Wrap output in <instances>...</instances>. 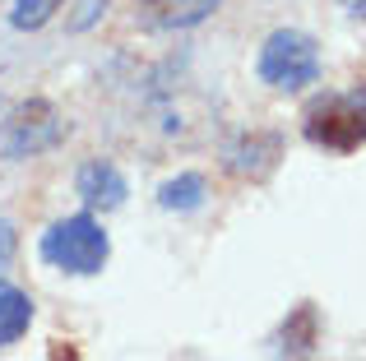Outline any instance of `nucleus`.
<instances>
[{
  "label": "nucleus",
  "instance_id": "9b49d317",
  "mask_svg": "<svg viewBox=\"0 0 366 361\" xmlns=\"http://www.w3.org/2000/svg\"><path fill=\"white\" fill-rule=\"evenodd\" d=\"M61 9V0H14V9H9V24L19 28V33H33V28H42L46 19Z\"/></svg>",
  "mask_w": 366,
  "mask_h": 361
},
{
  "label": "nucleus",
  "instance_id": "f257e3e1",
  "mask_svg": "<svg viewBox=\"0 0 366 361\" xmlns=\"http://www.w3.org/2000/svg\"><path fill=\"white\" fill-rule=\"evenodd\" d=\"M42 260L61 273H74V278H93V273L107 269V255L112 241L102 232V223L93 213H70V218H56L51 227L42 232Z\"/></svg>",
  "mask_w": 366,
  "mask_h": 361
},
{
  "label": "nucleus",
  "instance_id": "4468645a",
  "mask_svg": "<svg viewBox=\"0 0 366 361\" xmlns=\"http://www.w3.org/2000/svg\"><path fill=\"white\" fill-rule=\"evenodd\" d=\"M352 14H357V19H366V0H357V9H352Z\"/></svg>",
  "mask_w": 366,
  "mask_h": 361
},
{
  "label": "nucleus",
  "instance_id": "20e7f679",
  "mask_svg": "<svg viewBox=\"0 0 366 361\" xmlns=\"http://www.w3.org/2000/svg\"><path fill=\"white\" fill-rule=\"evenodd\" d=\"M255 74H259V83H269L278 93H297L320 79V46L306 33H297V28H278L259 46Z\"/></svg>",
  "mask_w": 366,
  "mask_h": 361
},
{
  "label": "nucleus",
  "instance_id": "6e6552de",
  "mask_svg": "<svg viewBox=\"0 0 366 361\" xmlns=\"http://www.w3.org/2000/svg\"><path fill=\"white\" fill-rule=\"evenodd\" d=\"M315 343H320V315H315L311 301H302V306L278 325L274 352L283 357V361H311L315 357Z\"/></svg>",
  "mask_w": 366,
  "mask_h": 361
},
{
  "label": "nucleus",
  "instance_id": "423d86ee",
  "mask_svg": "<svg viewBox=\"0 0 366 361\" xmlns=\"http://www.w3.org/2000/svg\"><path fill=\"white\" fill-rule=\"evenodd\" d=\"M223 0H139L134 5V19L153 33H181V28L204 24Z\"/></svg>",
  "mask_w": 366,
  "mask_h": 361
},
{
  "label": "nucleus",
  "instance_id": "2eb2a0df",
  "mask_svg": "<svg viewBox=\"0 0 366 361\" xmlns=\"http://www.w3.org/2000/svg\"><path fill=\"white\" fill-rule=\"evenodd\" d=\"M0 121H5V98H0Z\"/></svg>",
  "mask_w": 366,
  "mask_h": 361
},
{
  "label": "nucleus",
  "instance_id": "f8f14e48",
  "mask_svg": "<svg viewBox=\"0 0 366 361\" xmlns=\"http://www.w3.org/2000/svg\"><path fill=\"white\" fill-rule=\"evenodd\" d=\"M14 250H19V232H14V223H9V218H0V269L14 260Z\"/></svg>",
  "mask_w": 366,
  "mask_h": 361
},
{
  "label": "nucleus",
  "instance_id": "0eeeda50",
  "mask_svg": "<svg viewBox=\"0 0 366 361\" xmlns=\"http://www.w3.org/2000/svg\"><path fill=\"white\" fill-rule=\"evenodd\" d=\"M74 190H79V199H84L89 208H102V213H107V208H121L125 195H130L121 167L107 163V158H93V163H84L79 176H74Z\"/></svg>",
  "mask_w": 366,
  "mask_h": 361
},
{
  "label": "nucleus",
  "instance_id": "1a4fd4ad",
  "mask_svg": "<svg viewBox=\"0 0 366 361\" xmlns=\"http://www.w3.org/2000/svg\"><path fill=\"white\" fill-rule=\"evenodd\" d=\"M33 325V297L0 278V347H14Z\"/></svg>",
  "mask_w": 366,
  "mask_h": 361
},
{
  "label": "nucleus",
  "instance_id": "9d476101",
  "mask_svg": "<svg viewBox=\"0 0 366 361\" xmlns=\"http://www.w3.org/2000/svg\"><path fill=\"white\" fill-rule=\"evenodd\" d=\"M158 204L172 208V213H195V208L204 204V176H199V172H181V176L162 180Z\"/></svg>",
  "mask_w": 366,
  "mask_h": 361
},
{
  "label": "nucleus",
  "instance_id": "ddd939ff",
  "mask_svg": "<svg viewBox=\"0 0 366 361\" xmlns=\"http://www.w3.org/2000/svg\"><path fill=\"white\" fill-rule=\"evenodd\" d=\"M98 5H107V0H84V9H79V14L70 19V28H74V33H84V28H93V19L102 14Z\"/></svg>",
  "mask_w": 366,
  "mask_h": 361
},
{
  "label": "nucleus",
  "instance_id": "7ed1b4c3",
  "mask_svg": "<svg viewBox=\"0 0 366 361\" xmlns=\"http://www.w3.org/2000/svg\"><path fill=\"white\" fill-rule=\"evenodd\" d=\"M65 135H70V121L46 98H33V102H24L19 111H9V116L0 121V158H5V163L42 158V153H51V148H61Z\"/></svg>",
  "mask_w": 366,
  "mask_h": 361
},
{
  "label": "nucleus",
  "instance_id": "39448f33",
  "mask_svg": "<svg viewBox=\"0 0 366 361\" xmlns=\"http://www.w3.org/2000/svg\"><path fill=\"white\" fill-rule=\"evenodd\" d=\"M283 158V135L274 130H246L223 148V172L237 180H264Z\"/></svg>",
  "mask_w": 366,
  "mask_h": 361
},
{
  "label": "nucleus",
  "instance_id": "f03ea898",
  "mask_svg": "<svg viewBox=\"0 0 366 361\" xmlns=\"http://www.w3.org/2000/svg\"><path fill=\"white\" fill-rule=\"evenodd\" d=\"M302 130L325 153H352L366 144V93H330L315 98L302 116Z\"/></svg>",
  "mask_w": 366,
  "mask_h": 361
}]
</instances>
